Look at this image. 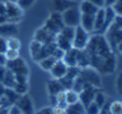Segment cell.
<instances>
[{
    "mask_svg": "<svg viewBox=\"0 0 122 114\" xmlns=\"http://www.w3.org/2000/svg\"><path fill=\"white\" fill-rule=\"evenodd\" d=\"M65 99H66V103L67 105H72V104H75L80 102V97H79V92L74 90L73 88H70V89H66L65 91Z\"/></svg>",
    "mask_w": 122,
    "mask_h": 114,
    "instance_id": "ffe728a7",
    "label": "cell"
},
{
    "mask_svg": "<svg viewBox=\"0 0 122 114\" xmlns=\"http://www.w3.org/2000/svg\"><path fill=\"white\" fill-rule=\"evenodd\" d=\"M64 113L65 114H86L85 105L81 102H78V103L72 104V105H67L65 107V109H64Z\"/></svg>",
    "mask_w": 122,
    "mask_h": 114,
    "instance_id": "d6986e66",
    "label": "cell"
},
{
    "mask_svg": "<svg viewBox=\"0 0 122 114\" xmlns=\"http://www.w3.org/2000/svg\"><path fill=\"white\" fill-rule=\"evenodd\" d=\"M43 44L41 42H39L37 40H32L31 41V45H30V53H31V57L33 59H36V57H37L39 53L41 51V48H42Z\"/></svg>",
    "mask_w": 122,
    "mask_h": 114,
    "instance_id": "cb8c5ba5",
    "label": "cell"
},
{
    "mask_svg": "<svg viewBox=\"0 0 122 114\" xmlns=\"http://www.w3.org/2000/svg\"><path fill=\"white\" fill-rule=\"evenodd\" d=\"M71 1H74V2H78V4H79V2L81 1V0H71Z\"/></svg>",
    "mask_w": 122,
    "mask_h": 114,
    "instance_id": "b9f144b4",
    "label": "cell"
},
{
    "mask_svg": "<svg viewBox=\"0 0 122 114\" xmlns=\"http://www.w3.org/2000/svg\"><path fill=\"white\" fill-rule=\"evenodd\" d=\"M47 89L48 92H49V96L50 95H57L61 91H64L65 88H64L63 83L61 82V80H56V79H53L47 83Z\"/></svg>",
    "mask_w": 122,
    "mask_h": 114,
    "instance_id": "ac0fdd59",
    "label": "cell"
},
{
    "mask_svg": "<svg viewBox=\"0 0 122 114\" xmlns=\"http://www.w3.org/2000/svg\"><path fill=\"white\" fill-rule=\"evenodd\" d=\"M115 89H117V94L120 96H122V73H120L117 76V82H115Z\"/></svg>",
    "mask_w": 122,
    "mask_h": 114,
    "instance_id": "f546056e",
    "label": "cell"
},
{
    "mask_svg": "<svg viewBox=\"0 0 122 114\" xmlns=\"http://www.w3.org/2000/svg\"><path fill=\"white\" fill-rule=\"evenodd\" d=\"M4 57L5 60H14L20 57V50H13V49H7L4 53Z\"/></svg>",
    "mask_w": 122,
    "mask_h": 114,
    "instance_id": "484cf974",
    "label": "cell"
},
{
    "mask_svg": "<svg viewBox=\"0 0 122 114\" xmlns=\"http://www.w3.org/2000/svg\"><path fill=\"white\" fill-rule=\"evenodd\" d=\"M106 114H122V100H113L107 106Z\"/></svg>",
    "mask_w": 122,
    "mask_h": 114,
    "instance_id": "603a6c76",
    "label": "cell"
},
{
    "mask_svg": "<svg viewBox=\"0 0 122 114\" xmlns=\"http://www.w3.org/2000/svg\"><path fill=\"white\" fill-rule=\"evenodd\" d=\"M99 114H106V113H104V112H103V111H102V112H101V113H99Z\"/></svg>",
    "mask_w": 122,
    "mask_h": 114,
    "instance_id": "ee69618b",
    "label": "cell"
},
{
    "mask_svg": "<svg viewBox=\"0 0 122 114\" xmlns=\"http://www.w3.org/2000/svg\"><path fill=\"white\" fill-rule=\"evenodd\" d=\"M5 16L8 22H13L18 24L22 21L23 16H24V10L18 6L16 0H6Z\"/></svg>",
    "mask_w": 122,
    "mask_h": 114,
    "instance_id": "6da1fadb",
    "label": "cell"
},
{
    "mask_svg": "<svg viewBox=\"0 0 122 114\" xmlns=\"http://www.w3.org/2000/svg\"><path fill=\"white\" fill-rule=\"evenodd\" d=\"M6 60H5V57H4V55L0 54V64H5Z\"/></svg>",
    "mask_w": 122,
    "mask_h": 114,
    "instance_id": "ab89813d",
    "label": "cell"
},
{
    "mask_svg": "<svg viewBox=\"0 0 122 114\" xmlns=\"http://www.w3.org/2000/svg\"><path fill=\"white\" fill-rule=\"evenodd\" d=\"M117 0H105V7H112Z\"/></svg>",
    "mask_w": 122,
    "mask_h": 114,
    "instance_id": "8d00e7d4",
    "label": "cell"
},
{
    "mask_svg": "<svg viewBox=\"0 0 122 114\" xmlns=\"http://www.w3.org/2000/svg\"><path fill=\"white\" fill-rule=\"evenodd\" d=\"M55 45L57 48L63 50V51H67L69 49L72 48V41L69 40L67 38H65L61 33L55 35Z\"/></svg>",
    "mask_w": 122,
    "mask_h": 114,
    "instance_id": "9a60e30c",
    "label": "cell"
},
{
    "mask_svg": "<svg viewBox=\"0 0 122 114\" xmlns=\"http://www.w3.org/2000/svg\"><path fill=\"white\" fill-rule=\"evenodd\" d=\"M91 33H89L88 31H86L83 27L76 26L74 29V35L72 39V47L78 50H83L87 47V45L90 40Z\"/></svg>",
    "mask_w": 122,
    "mask_h": 114,
    "instance_id": "277c9868",
    "label": "cell"
},
{
    "mask_svg": "<svg viewBox=\"0 0 122 114\" xmlns=\"http://www.w3.org/2000/svg\"><path fill=\"white\" fill-rule=\"evenodd\" d=\"M17 33H18V26L16 23L6 21L2 24H0V37L7 39L10 37H16Z\"/></svg>",
    "mask_w": 122,
    "mask_h": 114,
    "instance_id": "30bf717a",
    "label": "cell"
},
{
    "mask_svg": "<svg viewBox=\"0 0 122 114\" xmlns=\"http://www.w3.org/2000/svg\"><path fill=\"white\" fill-rule=\"evenodd\" d=\"M8 114H23V113L18 109V107L16 105H11V106H9V109H8Z\"/></svg>",
    "mask_w": 122,
    "mask_h": 114,
    "instance_id": "d6a6232c",
    "label": "cell"
},
{
    "mask_svg": "<svg viewBox=\"0 0 122 114\" xmlns=\"http://www.w3.org/2000/svg\"><path fill=\"white\" fill-rule=\"evenodd\" d=\"M112 8L117 16H122V0H117L115 4L112 6Z\"/></svg>",
    "mask_w": 122,
    "mask_h": 114,
    "instance_id": "f1b7e54d",
    "label": "cell"
},
{
    "mask_svg": "<svg viewBox=\"0 0 122 114\" xmlns=\"http://www.w3.org/2000/svg\"><path fill=\"white\" fill-rule=\"evenodd\" d=\"M105 39H106L107 44L110 46L111 50L115 54V49H117V46L119 45V42L122 40V29L117 24L113 22L112 25L106 30V32L103 34Z\"/></svg>",
    "mask_w": 122,
    "mask_h": 114,
    "instance_id": "7a4b0ae2",
    "label": "cell"
},
{
    "mask_svg": "<svg viewBox=\"0 0 122 114\" xmlns=\"http://www.w3.org/2000/svg\"><path fill=\"white\" fill-rule=\"evenodd\" d=\"M7 20H6V16H4V15H0V24H2L4 22H6Z\"/></svg>",
    "mask_w": 122,
    "mask_h": 114,
    "instance_id": "60d3db41",
    "label": "cell"
},
{
    "mask_svg": "<svg viewBox=\"0 0 122 114\" xmlns=\"http://www.w3.org/2000/svg\"><path fill=\"white\" fill-rule=\"evenodd\" d=\"M85 109H86V114H99L102 112V109H99L94 102H91L87 106H85Z\"/></svg>",
    "mask_w": 122,
    "mask_h": 114,
    "instance_id": "4316f807",
    "label": "cell"
},
{
    "mask_svg": "<svg viewBox=\"0 0 122 114\" xmlns=\"http://www.w3.org/2000/svg\"><path fill=\"white\" fill-rule=\"evenodd\" d=\"M87 1L91 2L92 5H95L96 7H98V8L105 7V0H87Z\"/></svg>",
    "mask_w": 122,
    "mask_h": 114,
    "instance_id": "1f68e13d",
    "label": "cell"
},
{
    "mask_svg": "<svg viewBox=\"0 0 122 114\" xmlns=\"http://www.w3.org/2000/svg\"><path fill=\"white\" fill-rule=\"evenodd\" d=\"M0 82L5 86V88L14 89V87H15V84H16V76L9 69L6 67V72H5V74H4V76H2V79H1Z\"/></svg>",
    "mask_w": 122,
    "mask_h": 114,
    "instance_id": "e0dca14e",
    "label": "cell"
},
{
    "mask_svg": "<svg viewBox=\"0 0 122 114\" xmlns=\"http://www.w3.org/2000/svg\"><path fill=\"white\" fill-rule=\"evenodd\" d=\"M79 51L78 49L72 48L69 49L67 51L64 53V56L62 59L66 63V65L71 67V66H78V58H79Z\"/></svg>",
    "mask_w": 122,
    "mask_h": 114,
    "instance_id": "7c38bea8",
    "label": "cell"
},
{
    "mask_svg": "<svg viewBox=\"0 0 122 114\" xmlns=\"http://www.w3.org/2000/svg\"><path fill=\"white\" fill-rule=\"evenodd\" d=\"M2 107V102H1V98H0V109Z\"/></svg>",
    "mask_w": 122,
    "mask_h": 114,
    "instance_id": "7bdbcfd3",
    "label": "cell"
},
{
    "mask_svg": "<svg viewBox=\"0 0 122 114\" xmlns=\"http://www.w3.org/2000/svg\"><path fill=\"white\" fill-rule=\"evenodd\" d=\"M97 90V88L90 84H86L85 87L82 88L79 91V97H80V102L83 104L85 106H87L89 103H91L94 100V96H95V92Z\"/></svg>",
    "mask_w": 122,
    "mask_h": 114,
    "instance_id": "9c48e42d",
    "label": "cell"
},
{
    "mask_svg": "<svg viewBox=\"0 0 122 114\" xmlns=\"http://www.w3.org/2000/svg\"><path fill=\"white\" fill-rule=\"evenodd\" d=\"M8 109L9 107H1L0 109V114H8Z\"/></svg>",
    "mask_w": 122,
    "mask_h": 114,
    "instance_id": "74e56055",
    "label": "cell"
},
{
    "mask_svg": "<svg viewBox=\"0 0 122 114\" xmlns=\"http://www.w3.org/2000/svg\"><path fill=\"white\" fill-rule=\"evenodd\" d=\"M94 24H95V15H85L81 14V22L80 26L83 27L86 31L92 34L94 32Z\"/></svg>",
    "mask_w": 122,
    "mask_h": 114,
    "instance_id": "5bb4252c",
    "label": "cell"
},
{
    "mask_svg": "<svg viewBox=\"0 0 122 114\" xmlns=\"http://www.w3.org/2000/svg\"><path fill=\"white\" fill-rule=\"evenodd\" d=\"M67 70H69V66L66 65V63L63 59H57L53 65V67L49 70V73H50L53 79L59 80V79H62L66 75Z\"/></svg>",
    "mask_w": 122,
    "mask_h": 114,
    "instance_id": "ba28073f",
    "label": "cell"
},
{
    "mask_svg": "<svg viewBox=\"0 0 122 114\" xmlns=\"http://www.w3.org/2000/svg\"><path fill=\"white\" fill-rule=\"evenodd\" d=\"M5 13H6V1L0 0V15L5 16Z\"/></svg>",
    "mask_w": 122,
    "mask_h": 114,
    "instance_id": "836d02e7",
    "label": "cell"
},
{
    "mask_svg": "<svg viewBox=\"0 0 122 114\" xmlns=\"http://www.w3.org/2000/svg\"><path fill=\"white\" fill-rule=\"evenodd\" d=\"M56 60H57V58H56L54 55H49V56H47V57H45V58L39 60L38 64H39V66H40L42 70L49 72V70L53 67V65L55 64Z\"/></svg>",
    "mask_w": 122,
    "mask_h": 114,
    "instance_id": "44dd1931",
    "label": "cell"
},
{
    "mask_svg": "<svg viewBox=\"0 0 122 114\" xmlns=\"http://www.w3.org/2000/svg\"><path fill=\"white\" fill-rule=\"evenodd\" d=\"M5 65L15 75H29V67H27L26 63L24 62V59H22L21 57L14 60H7Z\"/></svg>",
    "mask_w": 122,
    "mask_h": 114,
    "instance_id": "8992f818",
    "label": "cell"
},
{
    "mask_svg": "<svg viewBox=\"0 0 122 114\" xmlns=\"http://www.w3.org/2000/svg\"><path fill=\"white\" fill-rule=\"evenodd\" d=\"M38 114H54V109H53V107H48V109H45L42 111H40Z\"/></svg>",
    "mask_w": 122,
    "mask_h": 114,
    "instance_id": "e575fe53",
    "label": "cell"
},
{
    "mask_svg": "<svg viewBox=\"0 0 122 114\" xmlns=\"http://www.w3.org/2000/svg\"><path fill=\"white\" fill-rule=\"evenodd\" d=\"M79 9L81 11V14H85V15H95L99 8L96 7L95 5H92L89 1H87V0H81L79 2Z\"/></svg>",
    "mask_w": 122,
    "mask_h": 114,
    "instance_id": "2e32d148",
    "label": "cell"
},
{
    "mask_svg": "<svg viewBox=\"0 0 122 114\" xmlns=\"http://www.w3.org/2000/svg\"><path fill=\"white\" fill-rule=\"evenodd\" d=\"M78 5H79L78 2L71 1V0H51V6H53L54 11H57V13H63L64 10Z\"/></svg>",
    "mask_w": 122,
    "mask_h": 114,
    "instance_id": "4fadbf2b",
    "label": "cell"
},
{
    "mask_svg": "<svg viewBox=\"0 0 122 114\" xmlns=\"http://www.w3.org/2000/svg\"><path fill=\"white\" fill-rule=\"evenodd\" d=\"M115 54H120L122 55V40L119 42V45L117 46V49H115Z\"/></svg>",
    "mask_w": 122,
    "mask_h": 114,
    "instance_id": "d590c367",
    "label": "cell"
},
{
    "mask_svg": "<svg viewBox=\"0 0 122 114\" xmlns=\"http://www.w3.org/2000/svg\"><path fill=\"white\" fill-rule=\"evenodd\" d=\"M92 102H94L99 109H103L105 107V105H106V96H105V94L97 89L95 92V96H94V100H92Z\"/></svg>",
    "mask_w": 122,
    "mask_h": 114,
    "instance_id": "7402d4cb",
    "label": "cell"
},
{
    "mask_svg": "<svg viewBox=\"0 0 122 114\" xmlns=\"http://www.w3.org/2000/svg\"><path fill=\"white\" fill-rule=\"evenodd\" d=\"M5 86H4V84H2V83H1V82H0V96H2V95H4V92H5Z\"/></svg>",
    "mask_w": 122,
    "mask_h": 114,
    "instance_id": "f35d334b",
    "label": "cell"
},
{
    "mask_svg": "<svg viewBox=\"0 0 122 114\" xmlns=\"http://www.w3.org/2000/svg\"><path fill=\"white\" fill-rule=\"evenodd\" d=\"M64 26H65V25H64V23H63L61 13H57V11H53V13L49 15V17L47 18L45 25H43V27L47 30L48 32L54 34V35L58 34Z\"/></svg>",
    "mask_w": 122,
    "mask_h": 114,
    "instance_id": "5b68a950",
    "label": "cell"
},
{
    "mask_svg": "<svg viewBox=\"0 0 122 114\" xmlns=\"http://www.w3.org/2000/svg\"><path fill=\"white\" fill-rule=\"evenodd\" d=\"M33 40H37L41 44H50V42H55V35L49 33L45 29V27H40L34 32V37Z\"/></svg>",
    "mask_w": 122,
    "mask_h": 114,
    "instance_id": "8fae6325",
    "label": "cell"
},
{
    "mask_svg": "<svg viewBox=\"0 0 122 114\" xmlns=\"http://www.w3.org/2000/svg\"><path fill=\"white\" fill-rule=\"evenodd\" d=\"M61 16H62V20H63V23L65 26H79L80 22H81V11L79 9V5L64 10L63 13H61Z\"/></svg>",
    "mask_w": 122,
    "mask_h": 114,
    "instance_id": "3957f363",
    "label": "cell"
},
{
    "mask_svg": "<svg viewBox=\"0 0 122 114\" xmlns=\"http://www.w3.org/2000/svg\"><path fill=\"white\" fill-rule=\"evenodd\" d=\"M16 2L18 4V6L23 10H26V9H30L37 2V0H16Z\"/></svg>",
    "mask_w": 122,
    "mask_h": 114,
    "instance_id": "83f0119b",
    "label": "cell"
},
{
    "mask_svg": "<svg viewBox=\"0 0 122 114\" xmlns=\"http://www.w3.org/2000/svg\"><path fill=\"white\" fill-rule=\"evenodd\" d=\"M6 50H7V42H6V38L0 37V54L4 55Z\"/></svg>",
    "mask_w": 122,
    "mask_h": 114,
    "instance_id": "4dcf8cb0",
    "label": "cell"
},
{
    "mask_svg": "<svg viewBox=\"0 0 122 114\" xmlns=\"http://www.w3.org/2000/svg\"><path fill=\"white\" fill-rule=\"evenodd\" d=\"M7 42V49H13V50H20L22 47L21 40L16 37H10L6 39Z\"/></svg>",
    "mask_w": 122,
    "mask_h": 114,
    "instance_id": "d4e9b609",
    "label": "cell"
},
{
    "mask_svg": "<svg viewBox=\"0 0 122 114\" xmlns=\"http://www.w3.org/2000/svg\"><path fill=\"white\" fill-rule=\"evenodd\" d=\"M15 105L23 114H34V107H33L32 99L27 94L21 95L20 98L17 99V102L15 103Z\"/></svg>",
    "mask_w": 122,
    "mask_h": 114,
    "instance_id": "52a82bcc",
    "label": "cell"
}]
</instances>
